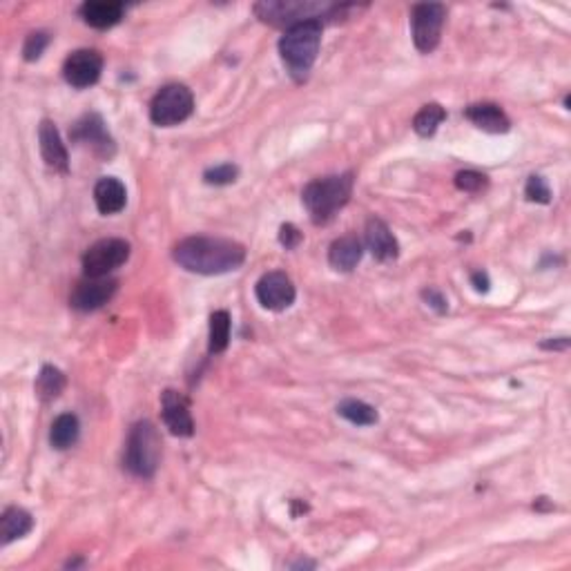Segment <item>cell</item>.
Here are the masks:
<instances>
[{"mask_svg": "<svg viewBox=\"0 0 571 571\" xmlns=\"http://www.w3.org/2000/svg\"><path fill=\"white\" fill-rule=\"evenodd\" d=\"M130 259V244L125 239H101L94 245H89L88 253L83 254V273L85 277H109L117 268Z\"/></svg>", "mask_w": 571, "mask_h": 571, "instance_id": "ba28073f", "label": "cell"}, {"mask_svg": "<svg viewBox=\"0 0 571 571\" xmlns=\"http://www.w3.org/2000/svg\"><path fill=\"white\" fill-rule=\"evenodd\" d=\"M422 297L427 299L429 302V306L431 308H435L438 310V313H444V310H447V299H444V295L440 293V290H433V288H429V290H424L422 293Z\"/></svg>", "mask_w": 571, "mask_h": 571, "instance_id": "4dcf8cb0", "label": "cell"}, {"mask_svg": "<svg viewBox=\"0 0 571 571\" xmlns=\"http://www.w3.org/2000/svg\"><path fill=\"white\" fill-rule=\"evenodd\" d=\"M117 288L119 282L112 277H85L74 286L69 304L81 313H92V310L103 308L117 295Z\"/></svg>", "mask_w": 571, "mask_h": 571, "instance_id": "30bf717a", "label": "cell"}, {"mask_svg": "<svg viewBox=\"0 0 571 571\" xmlns=\"http://www.w3.org/2000/svg\"><path fill=\"white\" fill-rule=\"evenodd\" d=\"M447 119V112H444V108L440 103H429L424 105L422 109H420L418 114H415L413 119V130L420 134V137H433L435 132H438L440 123Z\"/></svg>", "mask_w": 571, "mask_h": 571, "instance_id": "cb8c5ba5", "label": "cell"}, {"mask_svg": "<svg viewBox=\"0 0 571 571\" xmlns=\"http://www.w3.org/2000/svg\"><path fill=\"white\" fill-rule=\"evenodd\" d=\"M353 172L333 174V177L315 179L304 188L302 199L315 223H327L350 202L353 194Z\"/></svg>", "mask_w": 571, "mask_h": 571, "instance_id": "3957f363", "label": "cell"}, {"mask_svg": "<svg viewBox=\"0 0 571 571\" xmlns=\"http://www.w3.org/2000/svg\"><path fill=\"white\" fill-rule=\"evenodd\" d=\"M524 197H527L529 202H535V203H549L551 202V190H549L547 182H545L543 177H538V174L529 177L527 185H524Z\"/></svg>", "mask_w": 571, "mask_h": 571, "instance_id": "f1b7e54d", "label": "cell"}, {"mask_svg": "<svg viewBox=\"0 0 571 571\" xmlns=\"http://www.w3.org/2000/svg\"><path fill=\"white\" fill-rule=\"evenodd\" d=\"M444 21H447V7L442 3H420L410 12V29H413V43L422 54H431L440 45Z\"/></svg>", "mask_w": 571, "mask_h": 571, "instance_id": "52a82bcc", "label": "cell"}, {"mask_svg": "<svg viewBox=\"0 0 571 571\" xmlns=\"http://www.w3.org/2000/svg\"><path fill=\"white\" fill-rule=\"evenodd\" d=\"M72 141L85 143L94 150V154L99 157L109 159L114 154V141L109 137L105 121L99 114H85L83 119H78L72 128Z\"/></svg>", "mask_w": 571, "mask_h": 571, "instance_id": "7c38bea8", "label": "cell"}, {"mask_svg": "<svg viewBox=\"0 0 571 571\" xmlns=\"http://www.w3.org/2000/svg\"><path fill=\"white\" fill-rule=\"evenodd\" d=\"M159 462H161V435L148 420L137 422L130 431L128 444H125V469L137 478L150 480L157 473Z\"/></svg>", "mask_w": 571, "mask_h": 571, "instance_id": "277c9868", "label": "cell"}, {"mask_svg": "<svg viewBox=\"0 0 571 571\" xmlns=\"http://www.w3.org/2000/svg\"><path fill=\"white\" fill-rule=\"evenodd\" d=\"M81 18L94 29H109L121 23L125 7L119 0H88L78 9Z\"/></svg>", "mask_w": 571, "mask_h": 571, "instance_id": "9a60e30c", "label": "cell"}, {"mask_svg": "<svg viewBox=\"0 0 571 571\" xmlns=\"http://www.w3.org/2000/svg\"><path fill=\"white\" fill-rule=\"evenodd\" d=\"M78 435H81V422L74 413H61L54 420L52 431H49V442L54 449L65 451L78 442Z\"/></svg>", "mask_w": 571, "mask_h": 571, "instance_id": "44dd1931", "label": "cell"}, {"mask_svg": "<svg viewBox=\"0 0 571 571\" xmlns=\"http://www.w3.org/2000/svg\"><path fill=\"white\" fill-rule=\"evenodd\" d=\"M163 404V422L170 429V433L179 438H190L194 435V420L188 410V402L182 393L168 389L161 398Z\"/></svg>", "mask_w": 571, "mask_h": 571, "instance_id": "4fadbf2b", "label": "cell"}, {"mask_svg": "<svg viewBox=\"0 0 571 571\" xmlns=\"http://www.w3.org/2000/svg\"><path fill=\"white\" fill-rule=\"evenodd\" d=\"M34 529V518L29 511L21 507H9L0 518V535H3V545L14 543V540L25 538L29 531Z\"/></svg>", "mask_w": 571, "mask_h": 571, "instance_id": "ffe728a7", "label": "cell"}, {"mask_svg": "<svg viewBox=\"0 0 571 571\" xmlns=\"http://www.w3.org/2000/svg\"><path fill=\"white\" fill-rule=\"evenodd\" d=\"M293 569H302V567H315V563H308V560H299V563L290 565Z\"/></svg>", "mask_w": 571, "mask_h": 571, "instance_id": "836d02e7", "label": "cell"}, {"mask_svg": "<svg viewBox=\"0 0 571 571\" xmlns=\"http://www.w3.org/2000/svg\"><path fill=\"white\" fill-rule=\"evenodd\" d=\"M335 12H342V7L328 3H290V0L254 5V14L264 23L286 29L304 21H322V16H327V14L333 16Z\"/></svg>", "mask_w": 571, "mask_h": 571, "instance_id": "5b68a950", "label": "cell"}, {"mask_svg": "<svg viewBox=\"0 0 571 571\" xmlns=\"http://www.w3.org/2000/svg\"><path fill=\"white\" fill-rule=\"evenodd\" d=\"M94 202L101 214H117L121 213L128 203V190L125 185L114 177H103L101 182L94 185Z\"/></svg>", "mask_w": 571, "mask_h": 571, "instance_id": "d6986e66", "label": "cell"}, {"mask_svg": "<svg viewBox=\"0 0 571 571\" xmlns=\"http://www.w3.org/2000/svg\"><path fill=\"white\" fill-rule=\"evenodd\" d=\"M49 41H52V36H49L47 32H32L27 38H25V45H23V58L27 63H34L38 61V58L43 57V52L47 49Z\"/></svg>", "mask_w": 571, "mask_h": 571, "instance_id": "484cf974", "label": "cell"}, {"mask_svg": "<svg viewBox=\"0 0 571 571\" xmlns=\"http://www.w3.org/2000/svg\"><path fill=\"white\" fill-rule=\"evenodd\" d=\"M38 143H41L43 161L52 170H57V172L67 174L69 172L67 148H65L58 128L49 121V119H45L41 128H38Z\"/></svg>", "mask_w": 571, "mask_h": 571, "instance_id": "5bb4252c", "label": "cell"}, {"mask_svg": "<svg viewBox=\"0 0 571 571\" xmlns=\"http://www.w3.org/2000/svg\"><path fill=\"white\" fill-rule=\"evenodd\" d=\"M302 233H299V228H295L293 223H284L282 228H279V244L284 245V248L293 250L297 248L299 244H302Z\"/></svg>", "mask_w": 571, "mask_h": 571, "instance_id": "f546056e", "label": "cell"}, {"mask_svg": "<svg viewBox=\"0 0 571 571\" xmlns=\"http://www.w3.org/2000/svg\"><path fill=\"white\" fill-rule=\"evenodd\" d=\"M337 413L344 420H348L350 424H355V427H373L379 420L378 410L370 404L362 402V400H344V402H339Z\"/></svg>", "mask_w": 571, "mask_h": 571, "instance_id": "603a6c76", "label": "cell"}, {"mask_svg": "<svg viewBox=\"0 0 571 571\" xmlns=\"http://www.w3.org/2000/svg\"><path fill=\"white\" fill-rule=\"evenodd\" d=\"M257 293L259 304L268 310H286L293 306L295 297H297V290H295L293 279L282 270H273V273H265L262 279L257 282Z\"/></svg>", "mask_w": 571, "mask_h": 571, "instance_id": "8fae6325", "label": "cell"}, {"mask_svg": "<svg viewBox=\"0 0 571 571\" xmlns=\"http://www.w3.org/2000/svg\"><path fill=\"white\" fill-rule=\"evenodd\" d=\"M172 257L188 273L223 275L233 273L245 262V248L230 239L188 237L174 245Z\"/></svg>", "mask_w": 571, "mask_h": 571, "instance_id": "6da1fadb", "label": "cell"}, {"mask_svg": "<svg viewBox=\"0 0 571 571\" xmlns=\"http://www.w3.org/2000/svg\"><path fill=\"white\" fill-rule=\"evenodd\" d=\"M471 284L475 286V290H478V293H487L489 290V275L484 273V270H478V273H473L471 275Z\"/></svg>", "mask_w": 571, "mask_h": 571, "instance_id": "1f68e13d", "label": "cell"}, {"mask_svg": "<svg viewBox=\"0 0 571 571\" xmlns=\"http://www.w3.org/2000/svg\"><path fill=\"white\" fill-rule=\"evenodd\" d=\"M487 183L489 179L483 172H475V170H462V172L455 174V188L462 190V192H483Z\"/></svg>", "mask_w": 571, "mask_h": 571, "instance_id": "4316f807", "label": "cell"}, {"mask_svg": "<svg viewBox=\"0 0 571 571\" xmlns=\"http://www.w3.org/2000/svg\"><path fill=\"white\" fill-rule=\"evenodd\" d=\"M367 245L378 262H393L400 254L398 239L382 219L373 217L367 222Z\"/></svg>", "mask_w": 571, "mask_h": 571, "instance_id": "2e32d148", "label": "cell"}, {"mask_svg": "<svg viewBox=\"0 0 571 571\" xmlns=\"http://www.w3.org/2000/svg\"><path fill=\"white\" fill-rule=\"evenodd\" d=\"M464 117L469 119L475 128L484 130L491 134H504L509 132L511 121L504 114V109L495 103H473L464 109Z\"/></svg>", "mask_w": 571, "mask_h": 571, "instance_id": "e0dca14e", "label": "cell"}, {"mask_svg": "<svg viewBox=\"0 0 571 571\" xmlns=\"http://www.w3.org/2000/svg\"><path fill=\"white\" fill-rule=\"evenodd\" d=\"M230 344V315L225 310H214L210 315V344L208 350L213 355L223 353Z\"/></svg>", "mask_w": 571, "mask_h": 571, "instance_id": "d4e9b609", "label": "cell"}, {"mask_svg": "<svg viewBox=\"0 0 571 571\" xmlns=\"http://www.w3.org/2000/svg\"><path fill=\"white\" fill-rule=\"evenodd\" d=\"M239 177V168L233 163H222V165H214V168L205 170L203 179L205 183L210 185H228L234 183Z\"/></svg>", "mask_w": 571, "mask_h": 571, "instance_id": "83f0119b", "label": "cell"}, {"mask_svg": "<svg viewBox=\"0 0 571 571\" xmlns=\"http://www.w3.org/2000/svg\"><path fill=\"white\" fill-rule=\"evenodd\" d=\"M65 384H67V379H65L63 370L47 364V367L41 369V373L36 378V395L43 402H54V400L61 398Z\"/></svg>", "mask_w": 571, "mask_h": 571, "instance_id": "7402d4cb", "label": "cell"}, {"mask_svg": "<svg viewBox=\"0 0 571 571\" xmlns=\"http://www.w3.org/2000/svg\"><path fill=\"white\" fill-rule=\"evenodd\" d=\"M540 347L547 348V350H565V348H569V339L558 337V339H554V342H543Z\"/></svg>", "mask_w": 571, "mask_h": 571, "instance_id": "d6a6232c", "label": "cell"}, {"mask_svg": "<svg viewBox=\"0 0 571 571\" xmlns=\"http://www.w3.org/2000/svg\"><path fill=\"white\" fill-rule=\"evenodd\" d=\"M103 74V57L97 49H77L63 65V77L72 88L88 89L99 83Z\"/></svg>", "mask_w": 571, "mask_h": 571, "instance_id": "9c48e42d", "label": "cell"}, {"mask_svg": "<svg viewBox=\"0 0 571 571\" xmlns=\"http://www.w3.org/2000/svg\"><path fill=\"white\" fill-rule=\"evenodd\" d=\"M194 112V97L182 83L165 85L150 103V119L159 128H174L188 121Z\"/></svg>", "mask_w": 571, "mask_h": 571, "instance_id": "8992f818", "label": "cell"}, {"mask_svg": "<svg viewBox=\"0 0 571 571\" xmlns=\"http://www.w3.org/2000/svg\"><path fill=\"white\" fill-rule=\"evenodd\" d=\"M322 47V21H304L286 29L279 41V54L297 83L306 81Z\"/></svg>", "mask_w": 571, "mask_h": 571, "instance_id": "7a4b0ae2", "label": "cell"}, {"mask_svg": "<svg viewBox=\"0 0 571 571\" xmlns=\"http://www.w3.org/2000/svg\"><path fill=\"white\" fill-rule=\"evenodd\" d=\"M364 245L355 234H344L335 239L328 250V264L339 273H350L359 262H362Z\"/></svg>", "mask_w": 571, "mask_h": 571, "instance_id": "ac0fdd59", "label": "cell"}]
</instances>
